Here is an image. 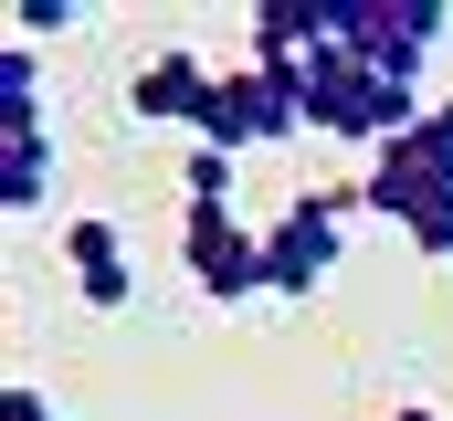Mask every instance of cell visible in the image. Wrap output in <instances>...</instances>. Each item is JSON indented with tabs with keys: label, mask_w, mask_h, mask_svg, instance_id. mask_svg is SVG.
<instances>
[{
	"label": "cell",
	"mask_w": 453,
	"mask_h": 421,
	"mask_svg": "<svg viewBox=\"0 0 453 421\" xmlns=\"http://www.w3.org/2000/svg\"><path fill=\"white\" fill-rule=\"evenodd\" d=\"M64 264H74V295L96 316H116L137 295V264H127V232H116L106 210H85V221H64Z\"/></svg>",
	"instance_id": "52a82bcc"
},
{
	"label": "cell",
	"mask_w": 453,
	"mask_h": 421,
	"mask_svg": "<svg viewBox=\"0 0 453 421\" xmlns=\"http://www.w3.org/2000/svg\"><path fill=\"white\" fill-rule=\"evenodd\" d=\"M0 126H42V64H32V42H0Z\"/></svg>",
	"instance_id": "30bf717a"
},
{
	"label": "cell",
	"mask_w": 453,
	"mask_h": 421,
	"mask_svg": "<svg viewBox=\"0 0 453 421\" xmlns=\"http://www.w3.org/2000/svg\"><path fill=\"white\" fill-rule=\"evenodd\" d=\"M369 210V190L358 180H327V190H296V201L264 221V295H317L327 274H338V253H348V221Z\"/></svg>",
	"instance_id": "7a4b0ae2"
},
{
	"label": "cell",
	"mask_w": 453,
	"mask_h": 421,
	"mask_svg": "<svg viewBox=\"0 0 453 421\" xmlns=\"http://www.w3.org/2000/svg\"><path fill=\"white\" fill-rule=\"evenodd\" d=\"M285 96H296L306 126H327V137H348V148H369V158H380L401 126H422V96H411V85H390V74H369L358 53H338V42H327L317 64H296V74H285Z\"/></svg>",
	"instance_id": "6da1fadb"
},
{
	"label": "cell",
	"mask_w": 453,
	"mask_h": 421,
	"mask_svg": "<svg viewBox=\"0 0 453 421\" xmlns=\"http://www.w3.org/2000/svg\"><path fill=\"white\" fill-rule=\"evenodd\" d=\"M358 190H369L380 221H401V232H411L422 210H443V201H453V96L422 105V126H401V137L369 158V180H358Z\"/></svg>",
	"instance_id": "3957f363"
},
{
	"label": "cell",
	"mask_w": 453,
	"mask_h": 421,
	"mask_svg": "<svg viewBox=\"0 0 453 421\" xmlns=\"http://www.w3.org/2000/svg\"><path fill=\"white\" fill-rule=\"evenodd\" d=\"M411 253H422V264H453V201L411 221Z\"/></svg>",
	"instance_id": "4fadbf2b"
},
{
	"label": "cell",
	"mask_w": 453,
	"mask_h": 421,
	"mask_svg": "<svg viewBox=\"0 0 453 421\" xmlns=\"http://www.w3.org/2000/svg\"><path fill=\"white\" fill-rule=\"evenodd\" d=\"M201 105H211V64H201L190 42H169V53H148V64L127 74V116H148V126H158V116H190V126H201Z\"/></svg>",
	"instance_id": "ba28073f"
},
{
	"label": "cell",
	"mask_w": 453,
	"mask_h": 421,
	"mask_svg": "<svg viewBox=\"0 0 453 421\" xmlns=\"http://www.w3.org/2000/svg\"><path fill=\"white\" fill-rule=\"evenodd\" d=\"M453 11L443 0H338V53H358L369 74H390V85H411L433 53H443Z\"/></svg>",
	"instance_id": "277c9868"
},
{
	"label": "cell",
	"mask_w": 453,
	"mask_h": 421,
	"mask_svg": "<svg viewBox=\"0 0 453 421\" xmlns=\"http://www.w3.org/2000/svg\"><path fill=\"white\" fill-rule=\"evenodd\" d=\"M0 421H64V411H42V390H32V379H11V390H0Z\"/></svg>",
	"instance_id": "5bb4252c"
},
{
	"label": "cell",
	"mask_w": 453,
	"mask_h": 421,
	"mask_svg": "<svg viewBox=\"0 0 453 421\" xmlns=\"http://www.w3.org/2000/svg\"><path fill=\"white\" fill-rule=\"evenodd\" d=\"M296 126H306V116H296V96H285V74H264V64H232V74H211L201 148L242 158V148H274V137H296Z\"/></svg>",
	"instance_id": "8992f818"
},
{
	"label": "cell",
	"mask_w": 453,
	"mask_h": 421,
	"mask_svg": "<svg viewBox=\"0 0 453 421\" xmlns=\"http://www.w3.org/2000/svg\"><path fill=\"white\" fill-rule=\"evenodd\" d=\"M180 264H190V285H201L211 306L264 295V232H242L232 201H180Z\"/></svg>",
	"instance_id": "5b68a950"
},
{
	"label": "cell",
	"mask_w": 453,
	"mask_h": 421,
	"mask_svg": "<svg viewBox=\"0 0 453 421\" xmlns=\"http://www.w3.org/2000/svg\"><path fill=\"white\" fill-rule=\"evenodd\" d=\"M0 21H11V42H53V32H74L85 11H74V0H11Z\"/></svg>",
	"instance_id": "8fae6325"
},
{
	"label": "cell",
	"mask_w": 453,
	"mask_h": 421,
	"mask_svg": "<svg viewBox=\"0 0 453 421\" xmlns=\"http://www.w3.org/2000/svg\"><path fill=\"white\" fill-rule=\"evenodd\" d=\"M180 190H190V201H232V158L190 137V158H180Z\"/></svg>",
	"instance_id": "7c38bea8"
},
{
	"label": "cell",
	"mask_w": 453,
	"mask_h": 421,
	"mask_svg": "<svg viewBox=\"0 0 453 421\" xmlns=\"http://www.w3.org/2000/svg\"><path fill=\"white\" fill-rule=\"evenodd\" d=\"M53 190V126H0V210H42Z\"/></svg>",
	"instance_id": "9c48e42d"
}]
</instances>
